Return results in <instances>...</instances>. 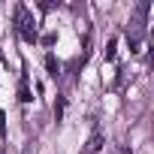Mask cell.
I'll use <instances>...</instances> for the list:
<instances>
[{
    "mask_svg": "<svg viewBox=\"0 0 154 154\" xmlns=\"http://www.w3.org/2000/svg\"><path fill=\"white\" fill-rule=\"evenodd\" d=\"M15 27L21 30L24 42H36V39H39V36H36V27H33V15H30L24 6H15Z\"/></svg>",
    "mask_w": 154,
    "mask_h": 154,
    "instance_id": "obj_1",
    "label": "cell"
},
{
    "mask_svg": "<svg viewBox=\"0 0 154 154\" xmlns=\"http://www.w3.org/2000/svg\"><path fill=\"white\" fill-rule=\"evenodd\" d=\"M0 136H6V115L0 112Z\"/></svg>",
    "mask_w": 154,
    "mask_h": 154,
    "instance_id": "obj_8",
    "label": "cell"
},
{
    "mask_svg": "<svg viewBox=\"0 0 154 154\" xmlns=\"http://www.w3.org/2000/svg\"><path fill=\"white\" fill-rule=\"evenodd\" d=\"M45 69H48L51 79H57V75H60V63H57V57H54V54H45Z\"/></svg>",
    "mask_w": 154,
    "mask_h": 154,
    "instance_id": "obj_4",
    "label": "cell"
},
{
    "mask_svg": "<svg viewBox=\"0 0 154 154\" xmlns=\"http://www.w3.org/2000/svg\"><path fill=\"white\" fill-rule=\"evenodd\" d=\"M18 100H21V103H30V100H33V94H30V88H27V79H21V85H18Z\"/></svg>",
    "mask_w": 154,
    "mask_h": 154,
    "instance_id": "obj_5",
    "label": "cell"
},
{
    "mask_svg": "<svg viewBox=\"0 0 154 154\" xmlns=\"http://www.w3.org/2000/svg\"><path fill=\"white\" fill-rule=\"evenodd\" d=\"M103 142H106L103 130H94L91 139H88V145H85V154H100V151H103Z\"/></svg>",
    "mask_w": 154,
    "mask_h": 154,
    "instance_id": "obj_3",
    "label": "cell"
},
{
    "mask_svg": "<svg viewBox=\"0 0 154 154\" xmlns=\"http://www.w3.org/2000/svg\"><path fill=\"white\" fill-rule=\"evenodd\" d=\"M115 54H118V39H109L106 42V60H115Z\"/></svg>",
    "mask_w": 154,
    "mask_h": 154,
    "instance_id": "obj_6",
    "label": "cell"
},
{
    "mask_svg": "<svg viewBox=\"0 0 154 154\" xmlns=\"http://www.w3.org/2000/svg\"><path fill=\"white\" fill-rule=\"evenodd\" d=\"M148 9H151V3H148V0H142V3H139V18L142 15H148ZM139 24H136V30H133V36H127V42H130V51H139Z\"/></svg>",
    "mask_w": 154,
    "mask_h": 154,
    "instance_id": "obj_2",
    "label": "cell"
},
{
    "mask_svg": "<svg viewBox=\"0 0 154 154\" xmlns=\"http://www.w3.org/2000/svg\"><path fill=\"white\" fill-rule=\"evenodd\" d=\"M54 42H57V33H45L42 36V45H54Z\"/></svg>",
    "mask_w": 154,
    "mask_h": 154,
    "instance_id": "obj_7",
    "label": "cell"
}]
</instances>
